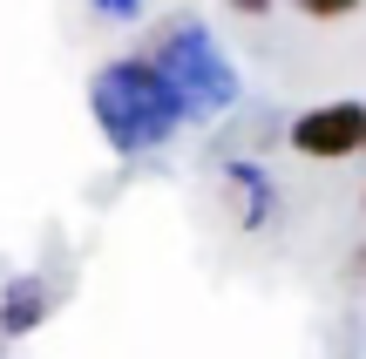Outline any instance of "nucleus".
Instances as JSON below:
<instances>
[{"mask_svg":"<svg viewBox=\"0 0 366 359\" xmlns=\"http://www.w3.org/2000/svg\"><path fill=\"white\" fill-rule=\"evenodd\" d=\"M95 116H102L116 149H143V143H163L177 129L183 95L170 89V75L157 61H116L95 81Z\"/></svg>","mask_w":366,"mask_h":359,"instance_id":"obj_1","label":"nucleus"},{"mask_svg":"<svg viewBox=\"0 0 366 359\" xmlns=\"http://www.w3.org/2000/svg\"><path fill=\"white\" fill-rule=\"evenodd\" d=\"M292 149L312 163H340L353 156V149H366V102H319L305 108L299 122H292Z\"/></svg>","mask_w":366,"mask_h":359,"instance_id":"obj_2","label":"nucleus"},{"mask_svg":"<svg viewBox=\"0 0 366 359\" xmlns=\"http://www.w3.org/2000/svg\"><path fill=\"white\" fill-rule=\"evenodd\" d=\"M305 14H312V21H340V14H353L360 0H299Z\"/></svg>","mask_w":366,"mask_h":359,"instance_id":"obj_3","label":"nucleus"},{"mask_svg":"<svg viewBox=\"0 0 366 359\" xmlns=\"http://www.w3.org/2000/svg\"><path fill=\"white\" fill-rule=\"evenodd\" d=\"M237 14H272V0H231Z\"/></svg>","mask_w":366,"mask_h":359,"instance_id":"obj_4","label":"nucleus"},{"mask_svg":"<svg viewBox=\"0 0 366 359\" xmlns=\"http://www.w3.org/2000/svg\"><path fill=\"white\" fill-rule=\"evenodd\" d=\"M102 14H136V0H95Z\"/></svg>","mask_w":366,"mask_h":359,"instance_id":"obj_5","label":"nucleus"}]
</instances>
